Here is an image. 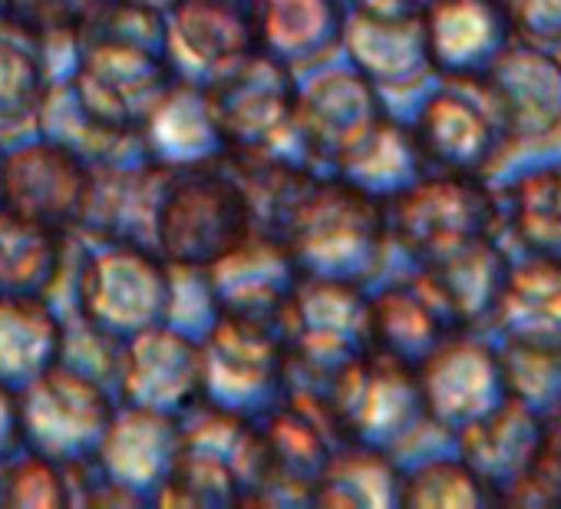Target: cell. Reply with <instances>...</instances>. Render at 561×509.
I'll return each instance as SVG.
<instances>
[{"label": "cell", "mask_w": 561, "mask_h": 509, "mask_svg": "<svg viewBox=\"0 0 561 509\" xmlns=\"http://www.w3.org/2000/svg\"><path fill=\"white\" fill-rule=\"evenodd\" d=\"M77 37L80 67L73 87L83 120L106 139H142L179 90L165 18L110 0Z\"/></svg>", "instance_id": "1"}, {"label": "cell", "mask_w": 561, "mask_h": 509, "mask_svg": "<svg viewBox=\"0 0 561 509\" xmlns=\"http://www.w3.org/2000/svg\"><path fill=\"white\" fill-rule=\"evenodd\" d=\"M251 235V208L225 149L182 166L165 162L152 238L169 269L205 272Z\"/></svg>", "instance_id": "2"}, {"label": "cell", "mask_w": 561, "mask_h": 509, "mask_svg": "<svg viewBox=\"0 0 561 509\" xmlns=\"http://www.w3.org/2000/svg\"><path fill=\"white\" fill-rule=\"evenodd\" d=\"M387 208L357 182L318 179L298 205L280 245L305 279L344 282L364 289L387 255Z\"/></svg>", "instance_id": "3"}, {"label": "cell", "mask_w": 561, "mask_h": 509, "mask_svg": "<svg viewBox=\"0 0 561 509\" xmlns=\"http://www.w3.org/2000/svg\"><path fill=\"white\" fill-rule=\"evenodd\" d=\"M215 143L228 152H271L295 129L298 80L267 50L244 54L215 67L211 83L198 93Z\"/></svg>", "instance_id": "4"}, {"label": "cell", "mask_w": 561, "mask_h": 509, "mask_svg": "<svg viewBox=\"0 0 561 509\" xmlns=\"http://www.w3.org/2000/svg\"><path fill=\"white\" fill-rule=\"evenodd\" d=\"M172 272L152 245L106 241V251L90 259L80 275L77 318L113 341L172 325Z\"/></svg>", "instance_id": "5"}, {"label": "cell", "mask_w": 561, "mask_h": 509, "mask_svg": "<svg viewBox=\"0 0 561 509\" xmlns=\"http://www.w3.org/2000/svg\"><path fill=\"white\" fill-rule=\"evenodd\" d=\"M383 208L390 238L423 265L499 228V195L479 176L426 172Z\"/></svg>", "instance_id": "6"}, {"label": "cell", "mask_w": 561, "mask_h": 509, "mask_svg": "<svg viewBox=\"0 0 561 509\" xmlns=\"http://www.w3.org/2000/svg\"><path fill=\"white\" fill-rule=\"evenodd\" d=\"M18 397L27 450L54 460L64 470L96 460L116 414L103 381L57 361L37 381L18 391Z\"/></svg>", "instance_id": "7"}, {"label": "cell", "mask_w": 561, "mask_h": 509, "mask_svg": "<svg viewBox=\"0 0 561 509\" xmlns=\"http://www.w3.org/2000/svg\"><path fill=\"white\" fill-rule=\"evenodd\" d=\"M413 136L430 169L479 179L502 159L508 146V136L499 123V113L482 80H446V87H439L423 103L413 123Z\"/></svg>", "instance_id": "8"}, {"label": "cell", "mask_w": 561, "mask_h": 509, "mask_svg": "<svg viewBox=\"0 0 561 509\" xmlns=\"http://www.w3.org/2000/svg\"><path fill=\"white\" fill-rule=\"evenodd\" d=\"M93 169L77 149L57 139L31 143L0 162V205L47 228L83 225Z\"/></svg>", "instance_id": "9"}, {"label": "cell", "mask_w": 561, "mask_h": 509, "mask_svg": "<svg viewBox=\"0 0 561 509\" xmlns=\"http://www.w3.org/2000/svg\"><path fill=\"white\" fill-rule=\"evenodd\" d=\"M387 116L383 93L360 70H328L308 90H298L291 133L318 162L341 169Z\"/></svg>", "instance_id": "10"}, {"label": "cell", "mask_w": 561, "mask_h": 509, "mask_svg": "<svg viewBox=\"0 0 561 509\" xmlns=\"http://www.w3.org/2000/svg\"><path fill=\"white\" fill-rule=\"evenodd\" d=\"M416 377L430 423L446 433H459L508 397L499 351L466 331L449 335L416 367Z\"/></svg>", "instance_id": "11"}, {"label": "cell", "mask_w": 561, "mask_h": 509, "mask_svg": "<svg viewBox=\"0 0 561 509\" xmlns=\"http://www.w3.org/2000/svg\"><path fill=\"white\" fill-rule=\"evenodd\" d=\"M508 143H551L561 136V60L538 44L512 41L482 77Z\"/></svg>", "instance_id": "12"}, {"label": "cell", "mask_w": 561, "mask_h": 509, "mask_svg": "<svg viewBox=\"0 0 561 509\" xmlns=\"http://www.w3.org/2000/svg\"><path fill=\"white\" fill-rule=\"evenodd\" d=\"M116 377L123 404L179 417L205 397V351L172 325H159L129 338Z\"/></svg>", "instance_id": "13"}, {"label": "cell", "mask_w": 561, "mask_h": 509, "mask_svg": "<svg viewBox=\"0 0 561 509\" xmlns=\"http://www.w3.org/2000/svg\"><path fill=\"white\" fill-rule=\"evenodd\" d=\"M423 31L433 73L456 83L482 80L515 41L499 0H430Z\"/></svg>", "instance_id": "14"}, {"label": "cell", "mask_w": 561, "mask_h": 509, "mask_svg": "<svg viewBox=\"0 0 561 509\" xmlns=\"http://www.w3.org/2000/svg\"><path fill=\"white\" fill-rule=\"evenodd\" d=\"M545 420L548 417L535 414L522 400L505 397L495 410L456 433L459 456L495 493V502H502L528 473L545 437Z\"/></svg>", "instance_id": "15"}, {"label": "cell", "mask_w": 561, "mask_h": 509, "mask_svg": "<svg viewBox=\"0 0 561 509\" xmlns=\"http://www.w3.org/2000/svg\"><path fill=\"white\" fill-rule=\"evenodd\" d=\"M341 47L351 54V67L360 70L380 93L413 90L433 73L423 14L383 18V14L347 11Z\"/></svg>", "instance_id": "16"}, {"label": "cell", "mask_w": 561, "mask_h": 509, "mask_svg": "<svg viewBox=\"0 0 561 509\" xmlns=\"http://www.w3.org/2000/svg\"><path fill=\"white\" fill-rule=\"evenodd\" d=\"M462 331L423 272L370 298V341L374 351L420 367L449 335Z\"/></svg>", "instance_id": "17"}, {"label": "cell", "mask_w": 561, "mask_h": 509, "mask_svg": "<svg viewBox=\"0 0 561 509\" xmlns=\"http://www.w3.org/2000/svg\"><path fill=\"white\" fill-rule=\"evenodd\" d=\"M508 272L512 262L495 241V235L472 238L423 265V279L433 285V292L443 298V305L462 331L492 321Z\"/></svg>", "instance_id": "18"}, {"label": "cell", "mask_w": 561, "mask_h": 509, "mask_svg": "<svg viewBox=\"0 0 561 509\" xmlns=\"http://www.w3.org/2000/svg\"><path fill=\"white\" fill-rule=\"evenodd\" d=\"M344 0H261V50L298 73L344 44Z\"/></svg>", "instance_id": "19"}, {"label": "cell", "mask_w": 561, "mask_h": 509, "mask_svg": "<svg viewBox=\"0 0 561 509\" xmlns=\"http://www.w3.org/2000/svg\"><path fill=\"white\" fill-rule=\"evenodd\" d=\"M179 44L208 67L261 50V0H179L169 11Z\"/></svg>", "instance_id": "20"}, {"label": "cell", "mask_w": 561, "mask_h": 509, "mask_svg": "<svg viewBox=\"0 0 561 509\" xmlns=\"http://www.w3.org/2000/svg\"><path fill=\"white\" fill-rule=\"evenodd\" d=\"M492 321L505 341L561 351V262L528 255L512 265Z\"/></svg>", "instance_id": "21"}, {"label": "cell", "mask_w": 561, "mask_h": 509, "mask_svg": "<svg viewBox=\"0 0 561 509\" xmlns=\"http://www.w3.org/2000/svg\"><path fill=\"white\" fill-rule=\"evenodd\" d=\"M64 321L47 298L0 295V381L24 391L60 361Z\"/></svg>", "instance_id": "22"}, {"label": "cell", "mask_w": 561, "mask_h": 509, "mask_svg": "<svg viewBox=\"0 0 561 509\" xmlns=\"http://www.w3.org/2000/svg\"><path fill=\"white\" fill-rule=\"evenodd\" d=\"M67 269V231L0 205V295L47 298Z\"/></svg>", "instance_id": "23"}, {"label": "cell", "mask_w": 561, "mask_h": 509, "mask_svg": "<svg viewBox=\"0 0 561 509\" xmlns=\"http://www.w3.org/2000/svg\"><path fill=\"white\" fill-rule=\"evenodd\" d=\"M499 222L508 225L525 255L561 262V166L515 179L499 199Z\"/></svg>", "instance_id": "24"}, {"label": "cell", "mask_w": 561, "mask_h": 509, "mask_svg": "<svg viewBox=\"0 0 561 509\" xmlns=\"http://www.w3.org/2000/svg\"><path fill=\"white\" fill-rule=\"evenodd\" d=\"M403 473L390 460V453L367 443H341L318 486L314 502L328 506H400Z\"/></svg>", "instance_id": "25"}, {"label": "cell", "mask_w": 561, "mask_h": 509, "mask_svg": "<svg viewBox=\"0 0 561 509\" xmlns=\"http://www.w3.org/2000/svg\"><path fill=\"white\" fill-rule=\"evenodd\" d=\"M337 172L387 205L393 195H400L403 189L420 182L430 172V166L413 136V126H403L393 116H387L377 126V133Z\"/></svg>", "instance_id": "26"}, {"label": "cell", "mask_w": 561, "mask_h": 509, "mask_svg": "<svg viewBox=\"0 0 561 509\" xmlns=\"http://www.w3.org/2000/svg\"><path fill=\"white\" fill-rule=\"evenodd\" d=\"M41 37L14 21H0V136L24 129L44 113L47 67L41 57Z\"/></svg>", "instance_id": "27"}, {"label": "cell", "mask_w": 561, "mask_h": 509, "mask_svg": "<svg viewBox=\"0 0 561 509\" xmlns=\"http://www.w3.org/2000/svg\"><path fill=\"white\" fill-rule=\"evenodd\" d=\"M495 502V493L476 476L462 456H436L420 463L413 473H403L400 506H459L479 509Z\"/></svg>", "instance_id": "28"}, {"label": "cell", "mask_w": 561, "mask_h": 509, "mask_svg": "<svg viewBox=\"0 0 561 509\" xmlns=\"http://www.w3.org/2000/svg\"><path fill=\"white\" fill-rule=\"evenodd\" d=\"M499 358L508 397L522 400L541 417L561 414V351L505 341Z\"/></svg>", "instance_id": "29"}, {"label": "cell", "mask_w": 561, "mask_h": 509, "mask_svg": "<svg viewBox=\"0 0 561 509\" xmlns=\"http://www.w3.org/2000/svg\"><path fill=\"white\" fill-rule=\"evenodd\" d=\"M103 0H0L8 21L21 24L34 37H67L77 34Z\"/></svg>", "instance_id": "30"}, {"label": "cell", "mask_w": 561, "mask_h": 509, "mask_svg": "<svg viewBox=\"0 0 561 509\" xmlns=\"http://www.w3.org/2000/svg\"><path fill=\"white\" fill-rule=\"evenodd\" d=\"M502 502L561 506V414L545 420V437H541V446H538L528 473Z\"/></svg>", "instance_id": "31"}, {"label": "cell", "mask_w": 561, "mask_h": 509, "mask_svg": "<svg viewBox=\"0 0 561 509\" xmlns=\"http://www.w3.org/2000/svg\"><path fill=\"white\" fill-rule=\"evenodd\" d=\"M512 31L525 44H561V0H499Z\"/></svg>", "instance_id": "32"}, {"label": "cell", "mask_w": 561, "mask_h": 509, "mask_svg": "<svg viewBox=\"0 0 561 509\" xmlns=\"http://www.w3.org/2000/svg\"><path fill=\"white\" fill-rule=\"evenodd\" d=\"M24 443V423H21V397L14 387L0 381V463L14 456V446Z\"/></svg>", "instance_id": "33"}, {"label": "cell", "mask_w": 561, "mask_h": 509, "mask_svg": "<svg viewBox=\"0 0 561 509\" xmlns=\"http://www.w3.org/2000/svg\"><path fill=\"white\" fill-rule=\"evenodd\" d=\"M351 11L383 14V18H416L426 11L430 0H344Z\"/></svg>", "instance_id": "34"}, {"label": "cell", "mask_w": 561, "mask_h": 509, "mask_svg": "<svg viewBox=\"0 0 561 509\" xmlns=\"http://www.w3.org/2000/svg\"><path fill=\"white\" fill-rule=\"evenodd\" d=\"M123 4H133V8H142V11H156L162 18H169V11L179 4V0H123Z\"/></svg>", "instance_id": "35"}, {"label": "cell", "mask_w": 561, "mask_h": 509, "mask_svg": "<svg viewBox=\"0 0 561 509\" xmlns=\"http://www.w3.org/2000/svg\"><path fill=\"white\" fill-rule=\"evenodd\" d=\"M0 162H4V156H0Z\"/></svg>", "instance_id": "36"}]
</instances>
